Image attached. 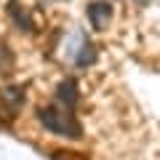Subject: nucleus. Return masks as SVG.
I'll return each instance as SVG.
<instances>
[{
    "label": "nucleus",
    "instance_id": "nucleus-1",
    "mask_svg": "<svg viewBox=\"0 0 160 160\" xmlns=\"http://www.w3.org/2000/svg\"><path fill=\"white\" fill-rule=\"evenodd\" d=\"M38 120L46 131L56 133V136H64V139H80L83 136V128H80L78 118H75L72 109H64L62 104L53 102L51 107H40L38 109Z\"/></svg>",
    "mask_w": 160,
    "mask_h": 160
},
{
    "label": "nucleus",
    "instance_id": "nucleus-5",
    "mask_svg": "<svg viewBox=\"0 0 160 160\" xmlns=\"http://www.w3.org/2000/svg\"><path fill=\"white\" fill-rule=\"evenodd\" d=\"M8 13H11V22L16 24L22 32H35V22L24 13V8L19 6L16 0H11V3H8Z\"/></svg>",
    "mask_w": 160,
    "mask_h": 160
},
{
    "label": "nucleus",
    "instance_id": "nucleus-2",
    "mask_svg": "<svg viewBox=\"0 0 160 160\" xmlns=\"http://www.w3.org/2000/svg\"><path fill=\"white\" fill-rule=\"evenodd\" d=\"M22 104H24V86L0 88V120H3V123H11L19 115Z\"/></svg>",
    "mask_w": 160,
    "mask_h": 160
},
{
    "label": "nucleus",
    "instance_id": "nucleus-6",
    "mask_svg": "<svg viewBox=\"0 0 160 160\" xmlns=\"http://www.w3.org/2000/svg\"><path fill=\"white\" fill-rule=\"evenodd\" d=\"M93 62H96V48H93V43L86 35H80V51H78V56H75V64H78V67H91Z\"/></svg>",
    "mask_w": 160,
    "mask_h": 160
},
{
    "label": "nucleus",
    "instance_id": "nucleus-3",
    "mask_svg": "<svg viewBox=\"0 0 160 160\" xmlns=\"http://www.w3.org/2000/svg\"><path fill=\"white\" fill-rule=\"evenodd\" d=\"M86 16H88V22H91V27L96 29V32H102V29H107L109 22H112V3H109V0H93V3H88Z\"/></svg>",
    "mask_w": 160,
    "mask_h": 160
},
{
    "label": "nucleus",
    "instance_id": "nucleus-4",
    "mask_svg": "<svg viewBox=\"0 0 160 160\" xmlns=\"http://www.w3.org/2000/svg\"><path fill=\"white\" fill-rule=\"evenodd\" d=\"M56 104H62L64 109H72L75 112V107H78V102H80V91H78V80H72V78H64L62 83L56 86V99H53Z\"/></svg>",
    "mask_w": 160,
    "mask_h": 160
},
{
    "label": "nucleus",
    "instance_id": "nucleus-7",
    "mask_svg": "<svg viewBox=\"0 0 160 160\" xmlns=\"http://www.w3.org/2000/svg\"><path fill=\"white\" fill-rule=\"evenodd\" d=\"M13 69V56L6 46H0V75H8Z\"/></svg>",
    "mask_w": 160,
    "mask_h": 160
},
{
    "label": "nucleus",
    "instance_id": "nucleus-8",
    "mask_svg": "<svg viewBox=\"0 0 160 160\" xmlns=\"http://www.w3.org/2000/svg\"><path fill=\"white\" fill-rule=\"evenodd\" d=\"M51 160H88V158L80 152H72V149H56V152H51Z\"/></svg>",
    "mask_w": 160,
    "mask_h": 160
}]
</instances>
